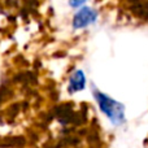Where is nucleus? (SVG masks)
I'll list each match as a JSON object with an SVG mask.
<instances>
[{
	"label": "nucleus",
	"mask_w": 148,
	"mask_h": 148,
	"mask_svg": "<svg viewBox=\"0 0 148 148\" xmlns=\"http://www.w3.org/2000/svg\"><path fill=\"white\" fill-rule=\"evenodd\" d=\"M94 96L96 99L101 112L108 116V118L110 120V122L113 125L118 126L125 122V108L121 103L110 99L109 96H107L103 92L96 91V90L94 91Z\"/></svg>",
	"instance_id": "nucleus-1"
},
{
	"label": "nucleus",
	"mask_w": 148,
	"mask_h": 148,
	"mask_svg": "<svg viewBox=\"0 0 148 148\" xmlns=\"http://www.w3.org/2000/svg\"><path fill=\"white\" fill-rule=\"evenodd\" d=\"M97 18V12L92 8L83 7L75 13L73 18V27L74 29H83L88 25L94 23Z\"/></svg>",
	"instance_id": "nucleus-2"
},
{
	"label": "nucleus",
	"mask_w": 148,
	"mask_h": 148,
	"mask_svg": "<svg viewBox=\"0 0 148 148\" xmlns=\"http://www.w3.org/2000/svg\"><path fill=\"white\" fill-rule=\"evenodd\" d=\"M84 86H86V77H84V73L82 72V70H77L72 75V78H70L69 91L70 92L81 91V90L84 88Z\"/></svg>",
	"instance_id": "nucleus-3"
},
{
	"label": "nucleus",
	"mask_w": 148,
	"mask_h": 148,
	"mask_svg": "<svg viewBox=\"0 0 148 148\" xmlns=\"http://www.w3.org/2000/svg\"><path fill=\"white\" fill-rule=\"evenodd\" d=\"M86 3V0H69V5L73 8H78L81 5H83Z\"/></svg>",
	"instance_id": "nucleus-4"
}]
</instances>
